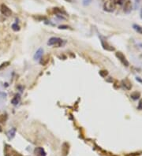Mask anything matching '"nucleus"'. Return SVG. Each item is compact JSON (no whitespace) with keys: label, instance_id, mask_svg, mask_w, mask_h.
<instances>
[{"label":"nucleus","instance_id":"nucleus-11","mask_svg":"<svg viewBox=\"0 0 142 156\" xmlns=\"http://www.w3.org/2000/svg\"><path fill=\"white\" fill-rule=\"evenodd\" d=\"M133 29L136 32H137L138 33H140V34L142 35V27L140 25H133Z\"/></svg>","mask_w":142,"mask_h":156},{"label":"nucleus","instance_id":"nucleus-21","mask_svg":"<svg viewBox=\"0 0 142 156\" xmlns=\"http://www.w3.org/2000/svg\"><path fill=\"white\" fill-rule=\"evenodd\" d=\"M69 28L68 26H64V25L59 26V28H60V29H66V28Z\"/></svg>","mask_w":142,"mask_h":156},{"label":"nucleus","instance_id":"nucleus-7","mask_svg":"<svg viewBox=\"0 0 142 156\" xmlns=\"http://www.w3.org/2000/svg\"><path fill=\"white\" fill-rule=\"evenodd\" d=\"M35 155L36 156H46V152L43 147H39L35 149Z\"/></svg>","mask_w":142,"mask_h":156},{"label":"nucleus","instance_id":"nucleus-20","mask_svg":"<svg viewBox=\"0 0 142 156\" xmlns=\"http://www.w3.org/2000/svg\"><path fill=\"white\" fill-rule=\"evenodd\" d=\"M100 73L101 76H102V77H105V76L107 75V71H100Z\"/></svg>","mask_w":142,"mask_h":156},{"label":"nucleus","instance_id":"nucleus-13","mask_svg":"<svg viewBox=\"0 0 142 156\" xmlns=\"http://www.w3.org/2000/svg\"><path fill=\"white\" fill-rule=\"evenodd\" d=\"M140 95H141V94L139 93V92H133V93L131 94V98L133 99H137L140 98Z\"/></svg>","mask_w":142,"mask_h":156},{"label":"nucleus","instance_id":"nucleus-4","mask_svg":"<svg viewBox=\"0 0 142 156\" xmlns=\"http://www.w3.org/2000/svg\"><path fill=\"white\" fill-rule=\"evenodd\" d=\"M116 57L119 59V61L122 63V64L124 65H126V66H129L130 65V63L129 62L127 61V59L126 58V57H125V55L122 54V52H117L116 53Z\"/></svg>","mask_w":142,"mask_h":156},{"label":"nucleus","instance_id":"nucleus-23","mask_svg":"<svg viewBox=\"0 0 142 156\" xmlns=\"http://www.w3.org/2000/svg\"><path fill=\"white\" fill-rule=\"evenodd\" d=\"M2 131V127H1V126H0V132H1Z\"/></svg>","mask_w":142,"mask_h":156},{"label":"nucleus","instance_id":"nucleus-10","mask_svg":"<svg viewBox=\"0 0 142 156\" xmlns=\"http://www.w3.org/2000/svg\"><path fill=\"white\" fill-rule=\"evenodd\" d=\"M20 99H21V97H20V95H16L13 98V99L11 100V103L13 105H18L19 103V102H20Z\"/></svg>","mask_w":142,"mask_h":156},{"label":"nucleus","instance_id":"nucleus-18","mask_svg":"<svg viewBox=\"0 0 142 156\" xmlns=\"http://www.w3.org/2000/svg\"><path fill=\"white\" fill-rule=\"evenodd\" d=\"M92 2V0H83V5L88 6L90 4V2Z\"/></svg>","mask_w":142,"mask_h":156},{"label":"nucleus","instance_id":"nucleus-2","mask_svg":"<svg viewBox=\"0 0 142 156\" xmlns=\"http://www.w3.org/2000/svg\"><path fill=\"white\" fill-rule=\"evenodd\" d=\"M47 44L49 46H55V47H60L62 45V40L58 37H51L47 42Z\"/></svg>","mask_w":142,"mask_h":156},{"label":"nucleus","instance_id":"nucleus-8","mask_svg":"<svg viewBox=\"0 0 142 156\" xmlns=\"http://www.w3.org/2000/svg\"><path fill=\"white\" fill-rule=\"evenodd\" d=\"M15 133H16V128H11L10 130L8 132H7V137H8V139L10 140H12V139L15 137Z\"/></svg>","mask_w":142,"mask_h":156},{"label":"nucleus","instance_id":"nucleus-3","mask_svg":"<svg viewBox=\"0 0 142 156\" xmlns=\"http://www.w3.org/2000/svg\"><path fill=\"white\" fill-rule=\"evenodd\" d=\"M0 10H1V13L6 17H10L12 14V11L11 9H10L7 6H6L5 4H2L1 6H0Z\"/></svg>","mask_w":142,"mask_h":156},{"label":"nucleus","instance_id":"nucleus-16","mask_svg":"<svg viewBox=\"0 0 142 156\" xmlns=\"http://www.w3.org/2000/svg\"><path fill=\"white\" fill-rule=\"evenodd\" d=\"M10 65V62H3L2 64L0 65V70L2 69V68H4V67H6V66H7V65Z\"/></svg>","mask_w":142,"mask_h":156},{"label":"nucleus","instance_id":"nucleus-22","mask_svg":"<svg viewBox=\"0 0 142 156\" xmlns=\"http://www.w3.org/2000/svg\"><path fill=\"white\" fill-rule=\"evenodd\" d=\"M65 1L68 2H72V0H65Z\"/></svg>","mask_w":142,"mask_h":156},{"label":"nucleus","instance_id":"nucleus-1","mask_svg":"<svg viewBox=\"0 0 142 156\" xmlns=\"http://www.w3.org/2000/svg\"><path fill=\"white\" fill-rule=\"evenodd\" d=\"M115 6L113 0H107L103 4V9L107 12H113L115 9Z\"/></svg>","mask_w":142,"mask_h":156},{"label":"nucleus","instance_id":"nucleus-14","mask_svg":"<svg viewBox=\"0 0 142 156\" xmlns=\"http://www.w3.org/2000/svg\"><path fill=\"white\" fill-rule=\"evenodd\" d=\"M12 29L13 31H15V32H17V31H19L20 30V27H19V25H18V24H13L12 25Z\"/></svg>","mask_w":142,"mask_h":156},{"label":"nucleus","instance_id":"nucleus-24","mask_svg":"<svg viewBox=\"0 0 142 156\" xmlns=\"http://www.w3.org/2000/svg\"><path fill=\"white\" fill-rule=\"evenodd\" d=\"M141 18H142V9H141Z\"/></svg>","mask_w":142,"mask_h":156},{"label":"nucleus","instance_id":"nucleus-19","mask_svg":"<svg viewBox=\"0 0 142 156\" xmlns=\"http://www.w3.org/2000/svg\"><path fill=\"white\" fill-rule=\"evenodd\" d=\"M137 109L140 110H142V99H141L139 101V103H138V106H137Z\"/></svg>","mask_w":142,"mask_h":156},{"label":"nucleus","instance_id":"nucleus-9","mask_svg":"<svg viewBox=\"0 0 142 156\" xmlns=\"http://www.w3.org/2000/svg\"><path fill=\"white\" fill-rule=\"evenodd\" d=\"M43 50L42 48H40L38 51L36 52V54L34 55L35 60H39V59L43 56Z\"/></svg>","mask_w":142,"mask_h":156},{"label":"nucleus","instance_id":"nucleus-5","mask_svg":"<svg viewBox=\"0 0 142 156\" xmlns=\"http://www.w3.org/2000/svg\"><path fill=\"white\" fill-rule=\"evenodd\" d=\"M69 150H70V146L68 143H63V144L62 146V156H67L69 153Z\"/></svg>","mask_w":142,"mask_h":156},{"label":"nucleus","instance_id":"nucleus-6","mask_svg":"<svg viewBox=\"0 0 142 156\" xmlns=\"http://www.w3.org/2000/svg\"><path fill=\"white\" fill-rule=\"evenodd\" d=\"M132 10V2L128 0L126 2L124 6V12L126 13V14H130Z\"/></svg>","mask_w":142,"mask_h":156},{"label":"nucleus","instance_id":"nucleus-17","mask_svg":"<svg viewBox=\"0 0 142 156\" xmlns=\"http://www.w3.org/2000/svg\"><path fill=\"white\" fill-rule=\"evenodd\" d=\"M114 4L117 5V4H119V5H122L123 2V0H113Z\"/></svg>","mask_w":142,"mask_h":156},{"label":"nucleus","instance_id":"nucleus-12","mask_svg":"<svg viewBox=\"0 0 142 156\" xmlns=\"http://www.w3.org/2000/svg\"><path fill=\"white\" fill-rule=\"evenodd\" d=\"M122 84H123V86L125 88H126V89H128V90H129V89H130L131 88V87H132V85L130 84V83H129L128 82V81H122Z\"/></svg>","mask_w":142,"mask_h":156},{"label":"nucleus","instance_id":"nucleus-15","mask_svg":"<svg viewBox=\"0 0 142 156\" xmlns=\"http://www.w3.org/2000/svg\"><path fill=\"white\" fill-rule=\"evenodd\" d=\"M6 120V116L4 115V114H2V115H0V122H2V123H3V122H5Z\"/></svg>","mask_w":142,"mask_h":156}]
</instances>
